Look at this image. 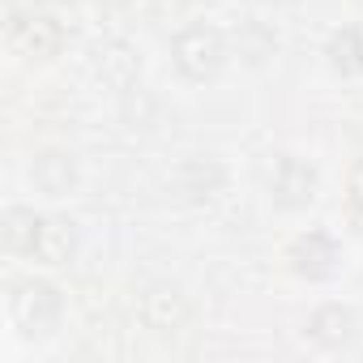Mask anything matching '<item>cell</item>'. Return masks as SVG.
I'll list each match as a JSON object with an SVG mask.
<instances>
[{
  "mask_svg": "<svg viewBox=\"0 0 363 363\" xmlns=\"http://www.w3.org/2000/svg\"><path fill=\"white\" fill-rule=\"evenodd\" d=\"M5 248L13 257H22V261L60 265L73 252V231L60 218H48V214H35V210L13 206L5 214Z\"/></svg>",
  "mask_w": 363,
  "mask_h": 363,
  "instance_id": "cell-1",
  "label": "cell"
},
{
  "mask_svg": "<svg viewBox=\"0 0 363 363\" xmlns=\"http://www.w3.org/2000/svg\"><path fill=\"white\" fill-rule=\"evenodd\" d=\"M69 35H73V18H69L60 5H52V0H39L30 13H22V18L9 22V43H13L22 56H30V60L56 56Z\"/></svg>",
  "mask_w": 363,
  "mask_h": 363,
  "instance_id": "cell-2",
  "label": "cell"
},
{
  "mask_svg": "<svg viewBox=\"0 0 363 363\" xmlns=\"http://www.w3.org/2000/svg\"><path fill=\"white\" fill-rule=\"evenodd\" d=\"M171 65L184 73L189 82H210L227 65V39L210 22H193L171 39Z\"/></svg>",
  "mask_w": 363,
  "mask_h": 363,
  "instance_id": "cell-3",
  "label": "cell"
},
{
  "mask_svg": "<svg viewBox=\"0 0 363 363\" xmlns=\"http://www.w3.org/2000/svg\"><path fill=\"white\" fill-rule=\"evenodd\" d=\"M9 316L26 337H48L65 316V299L52 282H18L9 295Z\"/></svg>",
  "mask_w": 363,
  "mask_h": 363,
  "instance_id": "cell-4",
  "label": "cell"
},
{
  "mask_svg": "<svg viewBox=\"0 0 363 363\" xmlns=\"http://www.w3.org/2000/svg\"><path fill=\"white\" fill-rule=\"evenodd\" d=\"M286 261H291V269H295L299 278H308V282H329V278H337V269H342V244H337L329 231H303V235L291 244Z\"/></svg>",
  "mask_w": 363,
  "mask_h": 363,
  "instance_id": "cell-5",
  "label": "cell"
},
{
  "mask_svg": "<svg viewBox=\"0 0 363 363\" xmlns=\"http://www.w3.org/2000/svg\"><path fill=\"white\" fill-rule=\"evenodd\" d=\"M269 197L282 210H303L316 197V171H312V162H303L295 154H282L274 162V171H269Z\"/></svg>",
  "mask_w": 363,
  "mask_h": 363,
  "instance_id": "cell-6",
  "label": "cell"
},
{
  "mask_svg": "<svg viewBox=\"0 0 363 363\" xmlns=\"http://www.w3.org/2000/svg\"><path fill=\"white\" fill-rule=\"evenodd\" d=\"M350 333H354V312L342 303H329L312 316V337L320 346H342V342H350Z\"/></svg>",
  "mask_w": 363,
  "mask_h": 363,
  "instance_id": "cell-7",
  "label": "cell"
},
{
  "mask_svg": "<svg viewBox=\"0 0 363 363\" xmlns=\"http://www.w3.org/2000/svg\"><path fill=\"white\" fill-rule=\"evenodd\" d=\"M329 65L346 77H363V30L346 26L329 39Z\"/></svg>",
  "mask_w": 363,
  "mask_h": 363,
  "instance_id": "cell-8",
  "label": "cell"
},
{
  "mask_svg": "<svg viewBox=\"0 0 363 363\" xmlns=\"http://www.w3.org/2000/svg\"><path fill=\"white\" fill-rule=\"evenodd\" d=\"M30 175L39 179V189H43L48 197H60V193H69V184H73V162H69L65 154H43Z\"/></svg>",
  "mask_w": 363,
  "mask_h": 363,
  "instance_id": "cell-9",
  "label": "cell"
},
{
  "mask_svg": "<svg viewBox=\"0 0 363 363\" xmlns=\"http://www.w3.org/2000/svg\"><path fill=\"white\" fill-rule=\"evenodd\" d=\"M350 206H354V214L363 218V158H359L354 171H350Z\"/></svg>",
  "mask_w": 363,
  "mask_h": 363,
  "instance_id": "cell-10",
  "label": "cell"
}]
</instances>
